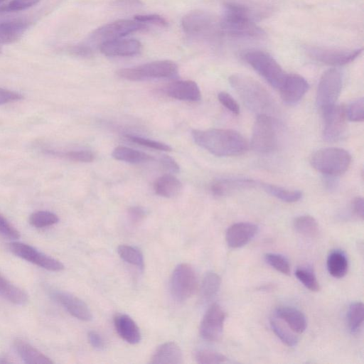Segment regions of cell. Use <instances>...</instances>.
<instances>
[{
	"mask_svg": "<svg viewBox=\"0 0 364 364\" xmlns=\"http://www.w3.org/2000/svg\"><path fill=\"white\" fill-rule=\"evenodd\" d=\"M151 364H181L183 353L180 347L174 342H166L159 346L151 358Z\"/></svg>",
	"mask_w": 364,
	"mask_h": 364,
	"instance_id": "cell-21",
	"label": "cell"
},
{
	"mask_svg": "<svg viewBox=\"0 0 364 364\" xmlns=\"http://www.w3.org/2000/svg\"><path fill=\"white\" fill-rule=\"evenodd\" d=\"M231 86L245 105L258 114H267L272 109L273 100L266 89L254 79L241 74L230 77Z\"/></svg>",
	"mask_w": 364,
	"mask_h": 364,
	"instance_id": "cell-3",
	"label": "cell"
},
{
	"mask_svg": "<svg viewBox=\"0 0 364 364\" xmlns=\"http://www.w3.org/2000/svg\"><path fill=\"white\" fill-rule=\"evenodd\" d=\"M275 316L284 321L295 333H302L306 328L304 314L297 309L291 306H279L275 310Z\"/></svg>",
	"mask_w": 364,
	"mask_h": 364,
	"instance_id": "cell-23",
	"label": "cell"
},
{
	"mask_svg": "<svg viewBox=\"0 0 364 364\" xmlns=\"http://www.w3.org/2000/svg\"><path fill=\"white\" fill-rule=\"evenodd\" d=\"M112 156L114 159L130 164H139L151 160V156L129 147L119 146L116 147Z\"/></svg>",
	"mask_w": 364,
	"mask_h": 364,
	"instance_id": "cell-29",
	"label": "cell"
},
{
	"mask_svg": "<svg viewBox=\"0 0 364 364\" xmlns=\"http://www.w3.org/2000/svg\"><path fill=\"white\" fill-rule=\"evenodd\" d=\"M221 284L220 276L213 272H209L204 276L200 288V294L203 300L212 299L218 292Z\"/></svg>",
	"mask_w": 364,
	"mask_h": 364,
	"instance_id": "cell-32",
	"label": "cell"
},
{
	"mask_svg": "<svg viewBox=\"0 0 364 364\" xmlns=\"http://www.w3.org/2000/svg\"><path fill=\"white\" fill-rule=\"evenodd\" d=\"M178 65L171 60H156L134 67L122 68L117 74L130 81H141L154 78H170L178 75Z\"/></svg>",
	"mask_w": 364,
	"mask_h": 364,
	"instance_id": "cell-7",
	"label": "cell"
},
{
	"mask_svg": "<svg viewBox=\"0 0 364 364\" xmlns=\"http://www.w3.org/2000/svg\"><path fill=\"white\" fill-rule=\"evenodd\" d=\"M324 127L323 139L329 142L338 140L344 133L347 126L346 108L344 105H336L323 114Z\"/></svg>",
	"mask_w": 364,
	"mask_h": 364,
	"instance_id": "cell-15",
	"label": "cell"
},
{
	"mask_svg": "<svg viewBox=\"0 0 364 364\" xmlns=\"http://www.w3.org/2000/svg\"><path fill=\"white\" fill-rule=\"evenodd\" d=\"M270 326L274 333L283 343L289 347H294L297 345L299 342L298 336L290 330L287 324L284 326L279 318L275 316L271 318Z\"/></svg>",
	"mask_w": 364,
	"mask_h": 364,
	"instance_id": "cell-30",
	"label": "cell"
},
{
	"mask_svg": "<svg viewBox=\"0 0 364 364\" xmlns=\"http://www.w3.org/2000/svg\"><path fill=\"white\" fill-rule=\"evenodd\" d=\"M5 1H6V0H0V4H2L3 2H4Z\"/></svg>",
	"mask_w": 364,
	"mask_h": 364,
	"instance_id": "cell-56",
	"label": "cell"
},
{
	"mask_svg": "<svg viewBox=\"0 0 364 364\" xmlns=\"http://www.w3.org/2000/svg\"><path fill=\"white\" fill-rule=\"evenodd\" d=\"M182 187V183L171 174L163 175L154 183L156 194L165 198L176 196L181 192Z\"/></svg>",
	"mask_w": 364,
	"mask_h": 364,
	"instance_id": "cell-26",
	"label": "cell"
},
{
	"mask_svg": "<svg viewBox=\"0 0 364 364\" xmlns=\"http://www.w3.org/2000/svg\"><path fill=\"white\" fill-rule=\"evenodd\" d=\"M309 89L306 79L297 74H287L279 88L282 100L289 105L298 102Z\"/></svg>",
	"mask_w": 364,
	"mask_h": 364,
	"instance_id": "cell-17",
	"label": "cell"
},
{
	"mask_svg": "<svg viewBox=\"0 0 364 364\" xmlns=\"http://www.w3.org/2000/svg\"><path fill=\"white\" fill-rule=\"evenodd\" d=\"M171 293L178 301L190 298L197 287V276L193 267L181 263L176 267L171 278Z\"/></svg>",
	"mask_w": 364,
	"mask_h": 364,
	"instance_id": "cell-10",
	"label": "cell"
},
{
	"mask_svg": "<svg viewBox=\"0 0 364 364\" xmlns=\"http://www.w3.org/2000/svg\"><path fill=\"white\" fill-rule=\"evenodd\" d=\"M58 217L53 213L46 210H39L33 213L29 217V223L33 227L42 228L57 223Z\"/></svg>",
	"mask_w": 364,
	"mask_h": 364,
	"instance_id": "cell-37",
	"label": "cell"
},
{
	"mask_svg": "<svg viewBox=\"0 0 364 364\" xmlns=\"http://www.w3.org/2000/svg\"><path fill=\"white\" fill-rule=\"evenodd\" d=\"M326 264L329 274L335 278H342L347 274L348 261L342 251L331 252L328 256Z\"/></svg>",
	"mask_w": 364,
	"mask_h": 364,
	"instance_id": "cell-27",
	"label": "cell"
},
{
	"mask_svg": "<svg viewBox=\"0 0 364 364\" xmlns=\"http://www.w3.org/2000/svg\"><path fill=\"white\" fill-rule=\"evenodd\" d=\"M142 49L140 41L134 38H117L100 44V50L106 56L130 57L139 54Z\"/></svg>",
	"mask_w": 364,
	"mask_h": 364,
	"instance_id": "cell-16",
	"label": "cell"
},
{
	"mask_svg": "<svg viewBox=\"0 0 364 364\" xmlns=\"http://www.w3.org/2000/svg\"><path fill=\"white\" fill-rule=\"evenodd\" d=\"M69 51L75 55L82 57L90 56L92 55V53L91 46L88 44L85 43L74 46L69 49Z\"/></svg>",
	"mask_w": 364,
	"mask_h": 364,
	"instance_id": "cell-51",
	"label": "cell"
},
{
	"mask_svg": "<svg viewBox=\"0 0 364 364\" xmlns=\"http://www.w3.org/2000/svg\"><path fill=\"white\" fill-rule=\"evenodd\" d=\"M29 23L23 19L0 22V44H9L19 40Z\"/></svg>",
	"mask_w": 364,
	"mask_h": 364,
	"instance_id": "cell-24",
	"label": "cell"
},
{
	"mask_svg": "<svg viewBox=\"0 0 364 364\" xmlns=\"http://www.w3.org/2000/svg\"><path fill=\"white\" fill-rule=\"evenodd\" d=\"M0 235L10 240H18L20 237V232L1 215H0Z\"/></svg>",
	"mask_w": 364,
	"mask_h": 364,
	"instance_id": "cell-46",
	"label": "cell"
},
{
	"mask_svg": "<svg viewBox=\"0 0 364 364\" xmlns=\"http://www.w3.org/2000/svg\"><path fill=\"white\" fill-rule=\"evenodd\" d=\"M23 98V96L16 92L0 88V105L14 102Z\"/></svg>",
	"mask_w": 364,
	"mask_h": 364,
	"instance_id": "cell-48",
	"label": "cell"
},
{
	"mask_svg": "<svg viewBox=\"0 0 364 364\" xmlns=\"http://www.w3.org/2000/svg\"><path fill=\"white\" fill-rule=\"evenodd\" d=\"M146 27V25L136 20H117L95 30L89 38V43L101 44L107 41L123 38Z\"/></svg>",
	"mask_w": 364,
	"mask_h": 364,
	"instance_id": "cell-11",
	"label": "cell"
},
{
	"mask_svg": "<svg viewBox=\"0 0 364 364\" xmlns=\"http://www.w3.org/2000/svg\"><path fill=\"white\" fill-rule=\"evenodd\" d=\"M312 59L328 65H343L351 63L362 53V48L341 50L316 46H307L305 49Z\"/></svg>",
	"mask_w": 364,
	"mask_h": 364,
	"instance_id": "cell-12",
	"label": "cell"
},
{
	"mask_svg": "<svg viewBox=\"0 0 364 364\" xmlns=\"http://www.w3.org/2000/svg\"><path fill=\"white\" fill-rule=\"evenodd\" d=\"M364 202L362 197H356L352 202V208L353 213L360 219H363Z\"/></svg>",
	"mask_w": 364,
	"mask_h": 364,
	"instance_id": "cell-54",
	"label": "cell"
},
{
	"mask_svg": "<svg viewBox=\"0 0 364 364\" xmlns=\"http://www.w3.org/2000/svg\"><path fill=\"white\" fill-rule=\"evenodd\" d=\"M125 136L127 139L134 143L154 149L165 151H170L172 149L169 145L165 143L152 140L146 137H142L140 136H136L133 134H126Z\"/></svg>",
	"mask_w": 364,
	"mask_h": 364,
	"instance_id": "cell-41",
	"label": "cell"
},
{
	"mask_svg": "<svg viewBox=\"0 0 364 364\" xmlns=\"http://www.w3.org/2000/svg\"><path fill=\"white\" fill-rule=\"evenodd\" d=\"M257 230V225L251 223L242 222L232 224L226 231V242L230 247H241L255 236Z\"/></svg>",
	"mask_w": 364,
	"mask_h": 364,
	"instance_id": "cell-19",
	"label": "cell"
},
{
	"mask_svg": "<svg viewBox=\"0 0 364 364\" xmlns=\"http://www.w3.org/2000/svg\"><path fill=\"white\" fill-rule=\"evenodd\" d=\"M254 183L253 181L246 179L229 180L221 179L215 181L210 186V191L214 196H222L234 188L242 186H249Z\"/></svg>",
	"mask_w": 364,
	"mask_h": 364,
	"instance_id": "cell-34",
	"label": "cell"
},
{
	"mask_svg": "<svg viewBox=\"0 0 364 364\" xmlns=\"http://www.w3.org/2000/svg\"><path fill=\"white\" fill-rule=\"evenodd\" d=\"M14 348L26 363L50 364L54 362L26 341L17 338L14 343Z\"/></svg>",
	"mask_w": 364,
	"mask_h": 364,
	"instance_id": "cell-25",
	"label": "cell"
},
{
	"mask_svg": "<svg viewBox=\"0 0 364 364\" xmlns=\"http://www.w3.org/2000/svg\"><path fill=\"white\" fill-rule=\"evenodd\" d=\"M53 298L61 304L73 316L82 321H90L92 312L87 305L78 297L65 291H54Z\"/></svg>",
	"mask_w": 364,
	"mask_h": 364,
	"instance_id": "cell-18",
	"label": "cell"
},
{
	"mask_svg": "<svg viewBox=\"0 0 364 364\" xmlns=\"http://www.w3.org/2000/svg\"><path fill=\"white\" fill-rule=\"evenodd\" d=\"M363 304L355 302L349 306L347 320L348 326L352 333H357L361 328L363 323Z\"/></svg>",
	"mask_w": 364,
	"mask_h": 364,
	"instance_id": "cell-35",
	"label": "cell"
},
{
	"mask_svg": "<svg viewBox=\"0 0 364 364\" xmlns=\"http://www.w3.org/2000/svg\"><path fill=\"white\" fill-rule=\"evenodd\" d=\"M191 135L196 144L217 156L240 155L248 149L245 138L233 129H193Z\"/></svg>",
	"mask_w": 364,
	"mask_h": 364,
	"instance_id": "cell-1",
	"label": "cell"
},
{
	"mask_svg": "<svg viewBox=\"0 0 364 364\" xmlns=\"http://www.w3.org/2000/svg\"><path fill=\"white\" fill-rule=\"evenodd\" d=\"M56 154L78 162H91L95 158L93 153L87 150L70 151L63 154L56 153Z\"/></svg>",
	"mask_w": 364,
	"mask_h": 364,
	"instance_id": "cell-44",
	"label": "cell"
},
{
	"mask_svg": "<svg viewBox=\"0 0 364 364\" xmlns=\"http://www.w3.org/2000/svg\"><path fill=\"white\" fill-rule=\"evenodd\" d=\"M134 20L145 25L150 23L161 27H165L168 25L166 20L158 14H140L134 16Z\"/></svg>",
	"mask_w": 364,
	"mask_h": 364,
	"instance_id": "cell-45",
	"label": "cell"
},
{
	"mask_svg": "<svg viewBox=\"0 0 364 364\" xmlns=\"http://www.w3.org/2000/svg\"><path fill=\"white\" fill-rule=\"evenodd\" d=\"M225 313L221 306L214 303L206 311L200 326L201 337L209 341L220 340L223 333Z\"/></svg>",
	"mask_w": 364,
	"mask_h": 364,
	"instance_id": "cell-14",
	"label": "cell"
},
{
	"mask_svg": "<svg viewBox=\"0 0 364 364\" xmlns=\"http://www.w3.org/2000/svg\"><path fill=\"white\" fill-rule=\"evenodd\" d=\"M295 275L303 285L309 290L312 291H319V283L311 269L309 268H298L295 272Z\"/></svg>",
	"mask_w": 364,
	"mask_h": 364,
	"instance_id": "cell-38",
	"label": "cell"
},
{
	"mask_svg": "<svg viewBox=\"0 0 364 364\" xmlns=\"http://www.w3.org/2000/svg\"><path fill=\"white\" fill-rule=\"evenodd\" d=\"M350 163L351 156L348 151L338 147L318 149L311 158V164L316 171L331 176L346 172Z\"/></svg>",
	"mask_w": 364,
	"mask_h": 364,
	"instance_id": "cell-4",
	"label": "cell"
},
{
	"mask_svg": "<svg viewBox=\"0 0 364 364\" xmlns=\"http://www.w3.org/2000/svg\"><path fill=\"white\" fill-rule=\"evenodd\" d=\"M196 360L200 364H218L227 362V358L218 352L203 349L196 354Z\"/></svg>",
	"mask_w": 364,
	"mask_h": 364,
	"instance_id": "cell-39",
	"label": "cell"
},
{
	"mask_svg": "<svg viewBox=\"0 0 364 364\" xmlns=\"http://www.w3.org/2000/svg\"><path fill=\"white\" fill-rule=\"evenodd\" d=\"M243 59L272 87L279 89L287 73L269 53L258 50L244 53Z\"/></svg>",
	"mask_w": 364,
	"mask_h": 364,
	"instance_id": "cell-6",
	"label": "cell"
},
{
	"mask_svg": "<svg viewBox=\"0 0 364 364\" xmlns=\"http://www.w3.org/2000/svg\"><path fill=\"white\" fill-rule=\"evenodd\" d=\"M219 27L222 35L232 38H260L265 35L264 30L255 23L250 8L235 2L224 5Z\"/></svg>",
	"mask_w": 364,
	"mask_h": 364,
	"instance_id": "cell-2",
	"label": "cell"
},
{
	"mask_svg": "<svg viewBox=\"0 0 364 364\" xmlns=\"http://www.w3.org/2000/svg\"><path fill=\"white\" fill-rule=\"evenodd\" d=\"M10 360H8L6 358H0V363H9Z\"/></svg>",
	"mask_w": 364,
	"mask_h": 364,
	"instance_id": "cell-55",
	"label": "cell"
},
{
	"mask_svg": "<svg viewBox=\"0 0 364 364\" xmlns=\"http://www.w3.org/2000/svg\"><path fill=\"white\" fill-rule=\"evenodd\" d=\"M347 117L352 122H363L364 119V100L360 98L353 102L346 108Z\"/></svg>",
	"mask_w": 364,
	"mask_h": 364,
	"instance_id": "cell-43",
	"label": "cell"
},
{
	"mask_svg": "<svg viewBox=\"0 0 364 364\" xmlns=\"http://www.w3.org/2000/svg\"><path fill=\"white\" fill-rule=\"evenodd\" d=\"M341 73L331 68L321 75L318 85L316 104L322 114L336 105L342 88Z\"/></svg>",
	"mask_w": 364,
	"mask_h": 364,
	"instance_id": "cell-8",
	"label": "cell"
},
{
	"mask_svg": "<svg viewBox=\"0 0 364 364\" xmlns=\"http://www.w3.org/2000/svg\"><path fill=\"white\" fill-rule=\"evenodd\" d=\"M262 186L270 195L287 203L296 202L302 196V193L299 190H289L269 183H262Z\"/></svg>",
	"mask_w": 364,
	"mask_h": 364,
	"instance_id": "cell-33",
	"label": "cell"
},
{
	"mask_svg": "<svg viewBox=\"0 0 364 364\" xmlns=\"http://www.w3.org/2000/svg\"><path fill=\"white\" fill-rule=\"evenodd\" d=\"M112 4L120 8H135L143 5L141 0H114Z\"/></svg>",
	"mask_w": 364,
	"mask_h": 364,
	"instance_id": "cell-53",
	"label": "cell"
},
{
	"mask_svg": "<svg viewBox=\"0 0 364 364\" xmlns=\"http://www.w3.org/2000/svg\"><path fill=\"white\" fill-rule=\"evenodd\" d=\"M161 166L171 173H176L180 171V166L177 162L170 156H161L159 159Z\"/></svg>",
	"mask_w": 364,
	"mask_h": 364,
	"instance_id": "cell-49",
	"label": "cell"
},
{
	"mask_svg": "<svg viewBox=\"0 0 364 364\" xmlns=\"http://www.w3.org/2000/svg\"><path fill=\"white\" fill-rule=\"evenodd\" d=\"M88 341L90 345L98 350L103 349L105 348V342L102 337L96 331H90L88 333Z\"/></svg>",
	"mask_w": 364,
	"mask_h": 364,
	"instance_id": "cell-52",
	"label": "cell"
},
{
	"mask_svg": "<svg viewBox=\"0 0 364 364\" xmlns=\"http://www.w3.org/2000/svg\"><path fill=\"white\" fill-rule=\"evenodd\" d=\"M220 102L234 114H240V107L235 99L228 92H220L218 95Z\"/></svg>",
	"mask_w": 364,
	"mask_h": 364,
	"instance_id": "cell-47",
	"label": "cell"
},
{
	"mask_svg": "<svg viewBox=\"0 0 364 364\" xmlns=\"http://www.w3.org/2000/svg\"><path fill=\"white\" fill-rule=\"evenodd\" d=\"M9 248L15 255L48 271L59 272L64 269L60 261L38 252L29 245L12 242Z\"/></svg>",
	"mask_w": 364,
	"mask_h": 364,
	"instance_id": "cell-13",
	"label": "cell"
},
{
	"mask_svg": "<svg viewBox=\"0 0 364 364\" xmlns=\"http://www.w3.org/2000/svg\"><path fill=\"white\" fill-rule=\"evenodd\" d=\"M146 212L144 208L139 206L131 207L128 210V217L131 223L138 224L145 217Z\"/></svg>",
	"mask_w": 364,
	"mask_h": 364,
	"instance_id": "cell-50",
	"label": "cell"
},
{
	"mask_svg": "<svg viewBox=\"0 0 364 364\" xmlns=\"http://www.w3.org/2000/svg\"><path fill=\"white\" fill-rule=\"evenodd\" d=\"M117 252L119 257L126 262L134 265L139 269H144V257L138 249L129 245H122L118 247Z\"/></svg>",
	"mask_w": 364,
	"mask_h": 364,
	"instance_id": "cell-36",
	"label": "cell"
},
{
	"mask_svg": "<svg viewBox=\"0 0 364 364\" xmlns=\"http://www.w3.org/2000/svg\"><path fill=\"white\" fill-rule=\"evenodd\" d=\"M114 325L119 336L131 344L138 343L141 333L135 321L128 315L118 314L114 318Z\"/></svg>",
	"mask_w": 364,
	"mask_h": 364,
	"instance_id": "cell-22",
	"label": "cell"
},
{
	"mask_svg": "<svg viewBox=\"0 0 364 364\" xmlns=\"http://www.w3.org/2000/svg\"><path fill=\"white\" fill-rule=\"evenodd\" d=\"M41 0H12L8 4L0 6V13L23 11L35 6Z\"/></svg>",
	"mask_w": 364,
	"mask_h": 364,
	"instance_id": "cell-42",
	"label": "cell"
},
{
	"mask_svg": "<svg viewBox=\"0 0 364 364\" xmlns=\"http://www.w3.org/2000/svg\"><path fill=\"white\" fill-rule=\"evenodd\" d=\"M293 224L296 231L306 237H316L319 232L318 224L311 215L299 216L294 219Z\"/></svg>",
	"mask_w": 364,
	"mask_h": 364,
	"instance_id": "cell-31",
	"label": "cell"
},
{
	"mask_svg": "<svg viewBox=\"0 0 364 364\" xmlns=\"http://www.w3.org/2000/svg\"><path fill=\"white\" fill-rule=\"evenodd\" d=\"M166 94L174 99L188 102H197L201 99L198 84L193 80H177L166 87Z\"/></svg>",
	"mask_w": 364,
	"mask_h": 364,
	"instance_id": "cell-20",
	"label": "cell"
},
{
	"mask_svg": "<svg viewBox=\"0 0 364 364\" xmlns=\"http://www.w3.org/2000/svg\"><path fill=\"white\" fill-rule=\"evenodd\" d=\"M0 296L9 301L22 305L27 302V294L0 274Z\"/></svg>",
	"mask_w": 364,
	"mask_h": 364,
	"instance_id": "cell-28",
	"label": "cell"
},
{
	"mask_svg": "<svg viewBox=\"0 0 364 364\" xmlns=\"http://www.w3.org/2000/svg\"><path fill=\"white\" fill-rule=\"evenodd\" d=\"M277 146L274 122L267 114H258L252 127L251 146L259 153H269Z\"/></svg>",
	"mask_w": 364,
	"mask_h": 364,
	"instance_id": "cell-9",
	"label": "cell"
},
{
	"mask_svg": "<svg viewBox=\"0 0 364 364\" xmlns=\"http://www.w3.org/2000/svg\"><path fill=\"white\" fill-rule=\"evenodd\" d=\"M265 261L272 267L284 274H290L289 261L284 256L276 253H267L264 256Z\"/></svg>",
	"mask_w": 364,
	"mask_h": 364,
	"instance_id": "cell-40",
	"label": "cell"
},
{
	"mask_svg": "<svg viewBox=\"0 0 364 364\" xmlns=\"http://www.w3.org/2000/svg\"><path fill=\"white\" fill-rule=\"evenodd\" d=\"M181 26L186 34L196 39L213 41L222 35L219 21L203 11H192L186 14L182 18Z\"/></svg>",
	"mask_w": 364,
	"mask_h": 364,
	"instance_id": "cell-5",
	"label": "cell"
}]
</instances>
